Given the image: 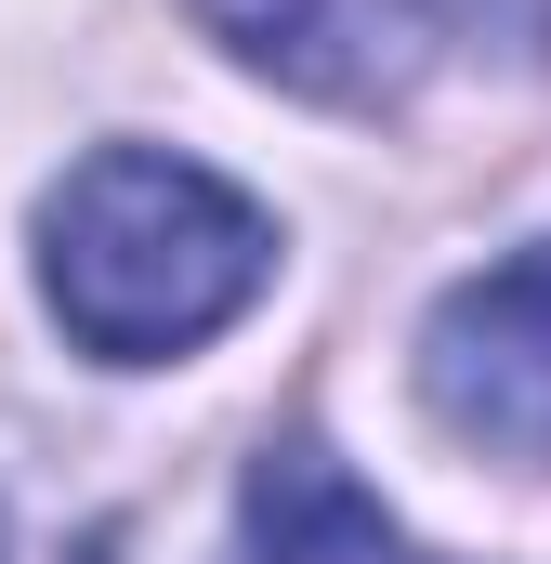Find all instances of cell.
Segmentation results:
<instances>
[{
    "mask_svg": "<svg viewBox=\"0 0 551 564\" xmlns=\"http://www.w3.org/2000/svg\"><path fill=\"white\" fill-rule=\"evenodd\" d=\"M420 408L486 446L551 473V250H512L486 276H460L420 328Z\"/></svg>",
    "mask_w": 551,
    "mask_h": 564,
    "instance_id": "3",
    "label": "cell"
},
{
    "mask_svg": "<svg viewBox=\"0 0 551 564\" xmlns=\"http://www.w3.org/2000/svg\"><path fill=\"white\" fill-rule=\"evenodd\" d=\"M0 564H79V552H53V539H13V525H0Z\"/></svg>",
    "mask_w": 551,
    "mask_h": 564,
    "instance_id": "5",
    "label": "cell"
},
{
    "mask_svg": "<svg viewBox=\"0 0 551 564\" xmlns=\"http://www.w3.org/2000/svg\"><path fill=\"white\" fill-rule=\"evenodd\" d=\"M276 276V224L171 144H93L40 197V302L66 315L79 355L158 368L237 328Z\"/></svg>",
    "mask_w": 551,
    "mask_h": 564,
    "instance_id": "1",
    "label": "cell"
},
{
    "mask_svg": "<svg viewBox=\"0 0 551 564\" xmlns=\"http://www.w3.org/2000/svg\"><path fill=\"white\" fill-rule=\"evenodd\" d=\"M237 564H433V552H408V525L315 433H276L250 459V499H237Z\"/></svg>",
    "mask_w": 551,
    "mask_h": 564,
    "instance_id": "4",
    "label": "cell"
},
{
    "mask_svg": "<svg viewBox=\"0 0 551 564\" xmlns=\"http://www.w3.org/2000/svg\"><path fill=\"white\" fill-rule=\"evenodd\" d=\"M197 26L237 66H263L276 93L381 119L499 40H551V0H197Z\"/></svg>",
    "mask_w": 551,
    "mask_h": 564,
    "instance_id": "2",
    "label": "cell"
}]
</instances>
